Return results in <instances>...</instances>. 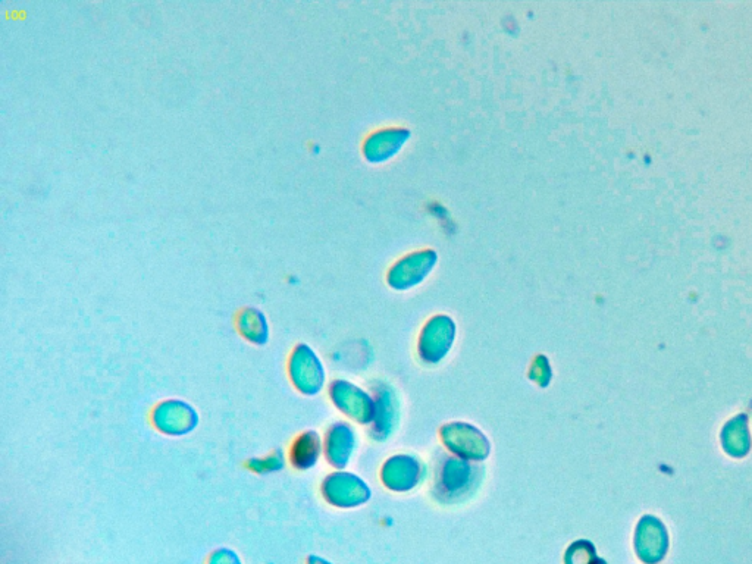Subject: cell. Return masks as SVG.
Segmentation results:
<instances>
[{"instance_id":"cell-1","label":"cell","mask_w":752,"mask_h":564,"mask_svg":"<svg viewBox=\"0 0 752 564\" xmlns=\"http://www.w3.org/2000/svg\"><path fill=\"white\" fill-rule=\"evenodd\" d=\"M290 378L297 390L307 396H315L324 387L325 371L321 360L310 347L300 344L291 354Z\"/></svg>"},{"instance_id":"cell-2","label":"cell","mask_w":752,"mask_h":564,"mask_svg":"<svg viewBox=\"0 0 752 564\" xmlns=\"http://www.w3.org/2000/svg\"><path fill=\"white\" fill-rule=\"evenodd\" d=\"M153 423L162 434L183 437L199 423L196 409L183 400L162 401L153 412Z\"/></svg>"},{"instance_id":"cell-3","label":"cell","mask_w":752,"mask_h":564,"mask_svg":"<svg viewBox=\"0 0 752 564\" xmlns=\"http://www.w3.org/2000/svg\"><path fill=\"white\" fill-rule=\"evenodd\" d=\"M322 491L328 503L337 507H354L365 503L371 494L362 479L346 472H335L329 475L324 481Z\"/></svg>"},{"instance_id":"cell-4","label":"cell","mask_w":752,"mask_h":564,"mask_svg":"<svg viewBox=\"0 0 752 564\" xmlns=\"http://www.w3.org/2000/svg\"><path fill=\"white\" fill-rule=\"evenodd\" d=\"M476 470L478 469L470 466L465 459L447 460L440 470V479L437 481L440 494L448 497L468 494L470 487L475 484Z\"/></svg>"},{"instance_id":"cell-5","label":"cell","mask_w":752,"mask_h":564,"mask_svg":"<svg viewBox=\"0 0 752 564\" xmlns=\"http://www.w3.org/2000/svg\"><path fill=\"white\" fill-rule=\"evenodd\" d=\"M331 397L338 409L343 410V413L352 416L356 421L366 422L372 418L371 413L366 412L369 406L372 407L371 399L349 382H334L331 387Z\"/></svg>"},{"instance_id":"cell-6","label":"cell","mask_w":752,"mask_h":564,"mask_svg":"<svg viewBox=\"0 0 752 564\" xmlns=\"http://www.w3.org/2000/svg\"><path fill=\"white\" fill-rule=\"evenodd\" d=\"M421 475V463L413 457H391L384 466V481L391 490L404 491L415 487Z\"/></svg>"},{"instance_id":"cell-7","label":"cell","mask_w":752,"mask_h":564,"mask_svg":"<svg viewBox=\"0 0 752 564\" xmlns=\"http://www.w3.org/2000/svg\"><path fill=\"white\" fill-rule=\"evenodd\" d=\"M325 454L328 462L337 468H344L349 463L354 450V432L346 423H337L329 429L325 438Z\"/></svg>"},{"instance_id":"cell-8","label":"cell","mask_w":752,"mask_h":564,"mask_svg":"<svg viewBox=\"0 0 752 564\" xmlns=\"http://www.w3.org/2000/svg\"><path fill=\"white\" fill-rule=\"evenodd\" d=\"M446 429H448V432L444 434V438H446L448 446H451L448 448L456 451L457 454L462 453L465 444L472 448L476 460H484V457H487V454L490 453V443L473 426L457 423V425H450Z\"/></svg>"},{"instance_id":"cell-9","label":"cell","mask_w":752,"mask_h":564,"mask_svg":"<svg viewBox=\"0 0 752 564\" xmlns=\"http://www.w3.org/2000/svg\"><path fill=\"white\" fill-rule=\"evenodd\" d=\"M321 453V437L315 431H307L300 435L291 446L290 460L294 468L307 470L318 463Z\"/></svg>"},{"instance_id":"cell-10","label":"cell","mask_w":752,"mask_h":564,"mask_svg":"<svg viewBox=\"0 0 752 564\" xmlns=\"http://www.w3.org/2000/svg\"><path fill=\"white\" fill-rule=\"evenodd\" d=\"M237 327L240 334L253 344H265L269 338V325L266 316L256 307H247L238 315Z\"/></svg>"},{"instance_id":"cell-11","label":"cell","mask_w":752,"mask_h":564,"mask_svg":"<svg viewBox=\"0 0 752 564\" xmlns=\"http://www.w3.org/2000/svg\"><path fill=\"white\" fill-rule=\"evenodd\" d=\"M566 564H595V551L587 541H578L567 548Z\"/></svg>"},{"instance_id":"cell-12","label":"cell","mask_w":752,"mask_h":564,"mask_svg":"<svg viewBox=\"0 0 752 564\" xmlns=\"http://www.w3.org/2000/svg\"><path fill=\"white\" fill-rule=\"evenodd\" d=\"M249 468L253 472L260 473V475L278 472V470L284 468V456L281 453H272L269 456L262 457V459L250 460Z\"/></svg>"},{"instance_id":"cell-13","label":"cell","mask_w":752,"mask_h":564,"mask_svg":"<svg viewBox=\"0 0 752 564\" xmlns=\"http://www.w3.org/2000/svg\"><path fill=\"white\" fill-rule=\"evenodd\" d=\"M211 564H240V562H238L237 556H235L233 551L221 550L215 554V557L211 560Z\"/></svg>"},{"instance_id":"cell-14","label":"cell","mask_w":752,"mask_h":564,"mask_svg":"<svg viewBox=\"0 0 752 564\" xmlns=\"http://www.w3.org/2000/svg\"><path fill=\"white\" fill-rule=\"evenodd\" d=\"M309 564H331L325 562V560L319 559V557H310Z\"/></svg>"}]
</instances>
